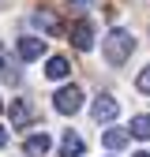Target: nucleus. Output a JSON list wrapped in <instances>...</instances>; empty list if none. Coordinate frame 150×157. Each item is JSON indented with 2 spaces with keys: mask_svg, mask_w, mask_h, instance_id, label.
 I'll return each instance as SVG.
<instances>
[{
  "mask_svg": "<svg viewBox=\"0 0 150 157\" xmlns=\"http://www.w3.org/2000/svg\"><path fill=\"white\" fill-rule=\"evenodd\" d=\"M83 139H79V135H75V131H68L64 135V139H60V157H83Z\"/></svg>",
  "mask_w": 150,
  "mask_h": 157,
  "instance_id": "obj_9",
  "label": "nucleus"
},
{
  "mask_svg": "<svg viewBox=\"0 0 150 157\" xmlns=\"http://www.w3.org/2000/svg\"><path fill=\"white\" fill-rule=\"evenodd\" d=\"M135 157H150V153H146V150H139V153H135Z\"/></svg>",
  "mask_w": 150,
  "mask_h": 157,
  "instance_id": "obj_19",
  "label": "nucleus"
},
{
  "mask_svg": "<svg viewBox=\"0 0 150 157\" xmlns=\"http://www.w3.org/2000/svg\"><path fill=\"white\" fill-rule=\"evenodd\" d=\"M41 52H45V41L41 37H19V60H41Z\"/></svg>",
  "mask_w": 150,
  "mask_h": 157,
  "instance_id": "obj_7",
  "label": "nucleus"
},
{
  "mask_svg": "<svg viewBox=\"0 0 150 157\" xmlns=\"http://www.w3.org/2000/svg\"><path fill=\"white\" fill-rule=\"evenodd\" d=\"M8 146V127H0V150Z\"/></svg>",
  "mask_w": 150,
  "mask_h": 157,
  "instance_id": "obj_16",
  "label": "nucleus"
},
{
  "mask_svg": "<svg viewBox=\"0 0 150 157\" xmlns=\"http://www.w3.org/2000/svg\"><path fill=\"white\" fill-rule=\"evenodd\" d=\"M94 4H98V0H68L71 11H83V8H94Z\"/></svg>",
  "mask_w": 150,
  "mask_h": 157,
  "instance_id": "obj_15",
  "label": "nucleus"
},
{
  "mask_svg": "<svg viewBox=\"0 0 150 157\" xmlns=\"http://www.w3.org/2000/svg\"><path fill=\"white\" fill-rule=\"evenodd\" d=\"M135 139H150V116H131V127H128Z\"/></svg>",
  "mask_w": 150,
  "mask_h": 157,
  "instance_id": "obj_12",
  "label": "nucleus"
},
{
  "mask_svg": "<svg viewBox=\"0 0 150 157\" xmlns=\"http://www.w3.org/2000/svg\"><path fill=\"white\" fill-rule=\"evenodd\" d=\"M34 26L41 30L45 37H60V34H64V23H60L53 11H45V8H38V11H34Z\"/></svg>",
  "mask_w": 150,
  "mask_h": 157,
  "instance_id": "obj_6",
  "label": "nucleus"
},
{
  "mask_svg": "<svg viewBox=\"0 0 150 157\" xmlns=\"http://www.w3.org/2000/svg\"><path fill=\"white\" fill-rule=\"evenodd\" d=\"M128 139H131V135H128V131H120V127H109V131L101 135L105 150H124V146H128Z\"/></svg>",
  "mask_w": 150,
  "mask_h": 157,
  "instance_id": "obj_10",
  "label": "nucleus"
},
{
  "mask_svg": "<svg viewBox=\"0 0 150 157\" xmlns=\"http://www.w3.org/2000/svg\"><path fill=\"white\" fill-rule=\"evenodd\" d=\"M45 75H49V78H68V75H71V67H68V60H64V56H49Z\"/></svg>",
  "mask_w": 150,
  "mask_h": 157,
  "instance_id": "obj_11",
  "label": "nucleus"
},
{
  "mask_svg": "<svg viewBox=\"0 0 150 157\" xmlns=\"http://www.w3.org/2000/svg\"><path fill=\"white\" fill-rule=\"evenodd\" d=\"M53 105H56V112H60V116H75V112L83 109V90H79V86H64V90H56Z\"/></svg>",
  "mask_w": 150,
  "mask_h": 157,
  "instance_id": "obj_2",
  "label": "nucleus"
},
{
  "mask_svg": "<svg viewBox=\"0 0 150 157\" xmlns=\"http://www.w3.org/2000/svg\"><path fill=\"white\" fill-rule=\"evenodd\" d=\"M101 52H105V60L112 64V67H120L131 52H135V37H131V30H124V26H112L105 37H101Z\"/></svg>",
  "mask_w": 150,
  "mask_h": 157,
  "instance_id": "obj_1",
  "label": "nucleus"
},
{
  "mask_svg": "<svg viewBox=\"0 0 150 157\" xmlns=\"http://www.w3.org/2000/svg\"><path fill=\"white\" fill-rule=\"evenodd\" d=\"M8 116H11V131H23V127H30V124L38 120V109H34L30 101H23V97H19V101L8 105Z\"/></svg>",
  "mask_w": 150,
  "mask_h": 157,
  "instance_id": "obj_4",
  "label": "nucleus"
},
{
  "mask_svg": "<svg viewBox=\"0 0 150 157\" xmlns=\"http://www.w3.org/2000/svg\"><path fill=\"white\" fill-rule=\"evenodd\" d=\"M0 75H4V82H11V86H19V82H23V71H19V64H4V67H0Z\"/></svg>",
  "mask_w": 150,
  "mask_h": 157,
  "instance_id": "obj_13",
  "label": "nucleus"
},
{
  "mask_svg": "<svg viewBox=\"0 0 150 157\" xmlns=\"http://www.w3.org/2000/svg\"><path fill=\"white\" fill-rule=\"evenodd\" d=\"M135 86H139L143 94H150V64H146V67L139 71V78H135Z\"/></svg>",
  "mask_w": 150,
  "mask_h": 157,
  "instance_id": "obj_14",
  "label": "nucleus"
},
{
  "mask_svg": "<svg viewBox=\"0 0 150 157\" xmlns=\"http://www.w3.org/2000/svg\"><path fill=\"white\" fill-rule=\"evenodd\" d=\"M71 45L79 49V52H90L94 49V23H90V19H79V23L71 26Z\"/></svg>",
  "mask_w": 150,
  "mask_h": 157,
  "instance_id": "obj_5",
  "label": "nucleus"
},
{
  "mask_svg": "<svg viewBox=\"0 0 150 157\" xmlns=\"http://www.w3.org/2000/svg\"><path fill=\"white\" fill-rule=\"evenodd\" d=\"M8 64V52H4V45H0V67H4Z\"/></svg>",
  "mask_w": 150,
  "mask_h": 157,
  "instance_id": "obj_17",
  "label": "nucleus"
},
{
  "mask_svg": "<svg viewBox=\"0 0 150 157\" xmlns=\"http://www.w3.org/2000/svg\"><path fill=\"white\" fill-rule=\"evenodd\" d=\"M90 116H94L98 124H112V120L120 116L116 97H112V94H98V97H94V105H90Z\"/></svg>",
  "mask_w": 150,
  "mask_h": 157,
  "instance_id": "obj_3",
  "label": "nucleus"
},
{
  "mask_svg": "<svg viewBox=\"0 0 150 157\" xmlns=\"http://www.w3.org/2000/svg\"><path fill=\"white\" fill-rule=\"evenodd\" d=\"M8 4H11V0H0V11H4V8H8Z\"/></svg>",
  "mask_w": 150,
  "mask_h": 157,
  "instance_id": "obj_18",
  "label": "nucleus"
},
{
  "mask_svg": "<svg viewBox=\"0 0 150 157\" xmlns=\"http://www.w3.org/2000/svg\"><path fill=\"white\" fill-rule=\"evenodd\" d=\"M23 150H26V157H45V153L53 150V139H49L45 131H41V135H30Z\"/></svg>",
  "mask_w": 150,
  "mask_h": 157,
  "instance_id": "obj_8",
  "label": "nucleus"
}]
</instances>
